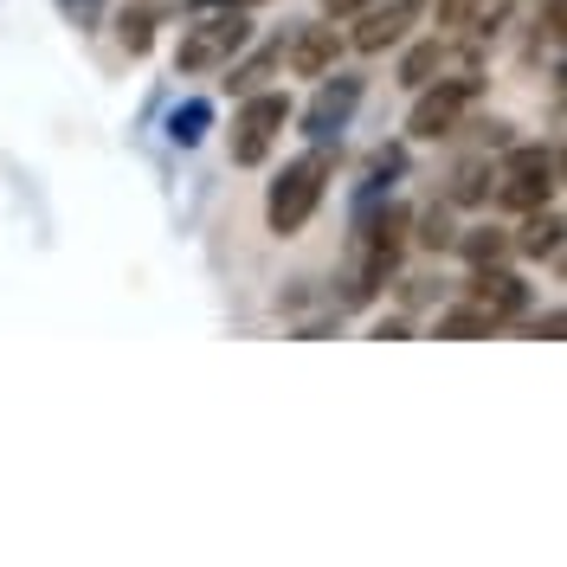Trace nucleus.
<instances>
[{
    "label": "nucleus",
    "mask_w": 567,
    "mask_h": 567,
    "mask_svg": "<svg viewBox=\"0 0 567 567\" xmlns=\"http://www.w3.org/2000/svg\"><path fill=\"white\" fill-rule=\"evenodd\" d=\"M342 52H349V39L336 33V27H322V20L297 27V33L278 45V59L290 65V78H329V71L342 65Z\"/></svg>",
    "instance_id": "8"
},
{
    "label": "nucleus",
    "mask_w": 567,
    "mask_h": 567,
    "mask_svg": "<svg viewBox=\"0 0 567 567\" xmlns=\"http://www.w3.org/2000/svg\"><path fill=\"white\" fill-rule=\"evenodd\" d=\"M523 219H529V226L509 233V251H523V258H561V213L535 207V213H523Z\"/></svg>",
    "instance_id": "13"
},
{
    "label": "nucleus",
    "mask_w": 567,
    "mask_h": 567,
    "mask_svg": "<svg viewBox=\"0 0 567 567\" xmlns=\"http://www.w3.org/2000/svg\"><path fill=\"white\" fill-rule=\"evenodd\" d=\"M452 71H477V65H471V52H458L452 39H420V45L400 59V84L425 91L432 78H452Z\"/></svg>",
    "instance_id": "11"
},
{
    "label": "nucleus",
    "mask_w": 567,
    "mask_h": 567,
    "mask_svg": "<svg viewBox=\"0 0 567 567\" xmlns=\"http://www.w3.org/2000/svg\"><path fill=\"white\" fill-rule=\"evenodd\" d=\"M464 303L484 310V317L503 329V322H516L523 310H529V284L516 278V271H503V265H477L471 284H464Z\"/></svg>",
    "instance_id": "7"
},
{
    "label": "nucleus",
    "mask_w": 567,
    "mask_h": 567,
    "mask_svg": "<svg viewBox=\"0 0 567 567\" xmlns=\"http://www.w3.org/2000/svg\"><path fill=\"white\" fill-rule=\"evenodd\" d=\"M59 13H65L78 33H91V27L104 20V0H59Z\"/></svg>",
    "instance_id": "21"
},
{
    "label": "nucleus",
    "mask_w": 567,
    "mask_h": 567,
    "mask_svg": "<svg viewBox=\"0 0 567 567\" xmlns=\"http://www.w3.org/2000/svg\"><path fill=\"white\" fill-rule=\"evenodd\" d=\"M207 123H213V104H200V97H194V104H181L175 116H168V136H175L181 148H194V142L207 136Z\"/></svg>",
    "instance_id": "17"
},
{
    "label": "nucleus",
    "mask_w": 567,
    "mask_h": 567,
    "mask_svg": "<svg viewBox=\"0 0 567 567\" xmlns=\"http://www.w3.org/2000/svg\"><path fill=\"white\" fill-rule=\"evenodd\" d=\"M226 71H233L226 84H233L239 97H251V91H265V78H271V71H284V59H278V45H265L258 59H246V65H226Z\"/></svg>",
    "instance_id": "16"
},
{
    "label": "nucleus",
    "mask_w": 567,
    "mask_h": 567,
    "mask_svg": "<svg viewBox=\"0 0 567 567\" xmlns=\"http://www.w3.org/2000/svg\"><path fill=\"white\" fill-rule=\"evenodd\" d=\"M361 91H368V84H361L354 71H329V78H322V91H317V104L303 110V136H310V142H329V136H336V130L354 116Z\"/></svg>",
    "instance_id": "10"
},
{
    "label": "nucleus",
    "mask_w": 567,
    "mask_h": 567,
    "mask_svg": "<svg viewBox=\"0 0 567 567\" xmlns=\"http://www.w3.org/2000/svg\"><path fill=\"white\" fill-rule=\"evenodd\" d=\"M226 7H246V13H251V7H258V0H226Z\"/></svg>",
    "instance_id": "23"
},
{
    "label": "nucleus",
    "mask_w": 567,
    "mask_h": 567,
    "mask_svg": "<svg viewBox=\"0 0 567 567\" xmlns=\"http://www.w3.org/2000/svg\"><path fill=\"white\" fill-rule=\"evenodd\" d=\"M477 71H452V78H432L420 91V104L406 116V136L413 142H439V136H458V123L477 110Z\"/></svg>",
    "instance_id": "5"
},
{
    "label": "nucleus",
    "mask_w": 567,
    "mask_h": 567,
    "mask_svg": "<svg viewBox=\"0 0 567 567\" xmlns=\"http://www.w3.org/2000/svg\"><path fill=\"white\" fill-rule=\"evenodd\" d=\"M251 45V20L246 7H219V13H207V20H194L187 33H181L175 45V65L187 71V78H207V71H226L239 52Z\"/></svg>",
    "instance_id": "4"
},
{
    "label": "nucleus",
    "mask_w": 567,
    "mask_h": 567,
    "mask_svg": "<svg viewBox=\"0 0 567 567\" xmlns=\"http://www.w3.org/2000/svg\"><path fill=\"white\" fill-rule=\"evenodd\" d=\"M439 336H496V322L484 317V310H471V303H464V310H445V317H439Z\"/></svg>",
    "instance_id": "19"
},
{
    "label": "nucleus",
    "mask_w": 567,
    "mask_h": 567,
    "mask_svg": "<svg viewBox=\"0 0 567 567\" xmlns=\"http://www.w3.org/2000/svg\"><path fill=\"white\" fill-rule=\"evenodd\" d=\"M452 246H458L471 265H503V258H509V233H503V226H471Z\"/></svg>",
    "instance_id": "15"
},
{
    "label": "nucleus",
    "mask_w": 567,
    "mask_h": 567,
    "mask_svg": "<svg viewBox=\"0 0 567 567\" xmlns=\"http://www.w3.org/2000/svg\"><path fill=\"white\" fill-rule=\"evenodd\" d=\"M413 226H420L413 239H420L425 251H452V239H458V233H452V207H425Z\"/></svg>",
    "instance_id": "18"
},
{
    "label": "nucleus",
    "mask_w": 567,
    "mask_h": 567,
    "mask_svg": "<svg viewBox=\"0 0 567 567\" xmlns=\"http://www.w3.org/2000/svg\"><path fill=\"white\" fill-rule=\"evenodd\" d=\"M406 246H413V213L400 207V200L368 207L361 213V226L349 233V251H342V278H336L342 290H336V303H349V310L374 303V290L400 271Z\"/></svg>",
    "instance_id": "1"
},
{
    "label": "nucleus",
    "mask_w": 567,
    "mask_h": 567,
    "mask_svg": "<svg viewBox=\"0 0 567 567\" xmlns=\"http://www.w3.org/2000/svg\"><path fill=\"white\" fill-rule=\"evenodd\" d=\"M329 175H336V155H329V148L297 155V162L271 181V194H265V226H271L278 239H297V233L317 219L322 194H329Z\"/></svg>",
    "instance_id": "2"
},
{
    "label": "nucleus",
    "mask_w": 567,
    "mask_h": 567,
    "mask_svg": "<svg viewBox=\"0 0 567 567\" xmlns=\"http://www.w3.org/2000/svg\"><path fill=\"white\" fill-rule=\"evenodd\" d=\"M491 162H464L458 175H452V187H445V207H477V200H491Z\"/></svg>",
    "instance_id": "14"
},
{
    "label": "nucleus",
    "mask_w": 567,
    "mask_h": 567,
    "mask_svg": "<svg viewBox=\"0 0 567 567\" xmlns=\"http://www.w3.org/2000/svg\"><path fill=\"white\" fill-rule=\"evenodd\" d=\"M155 20H162V7H130V13H123V45H130V52H148Z\"/></svg>",
    "instance_id": "20"
},
{
    "label": "nucleus",
    "mask_w": 567,
    "mask_h": 567,
    "mask_svg": "<svg viewBox=\"0 0 567 567\" xmlns=\"http://www.w3.org/2000/svg\"><path fill=\"white\" fill-rule=\"evenodd\" d=\"M368 0H322V13H336V20H349V13H361Z\"/></svg>",
    "instance_id": "22"
},
{
    "label": "nucleus",
    "mask_w": 567,
    "mask_h": 567,
    "mask_svg": "<svg viewBox=\"0 0 567 567\" xmlns=\"http://www.w3.org/2000/svg\"><path fill=\"white\" fill-rule=\"evenodd\" d=\"M509 13V0H439V27L458 39H491Z\"/></svg>",
    "instance_id": "12"
},
{
    "label": "nucleus",
    "mask_w": 567,
    "mask_h": 567,
    "mask_svg": "<svg viewBox=\"0 0 567 567\" xmlns=\"http://www.w3.org/2000/svg\"><path fill=\"white\" fill-rule=\"evenodd\" d=\"M496 187H491V200L503 213H535V207H548L555 200V187H561V148L548 142H529V148H503V162H496Z\"/></svg>",
    "instance_id": "3"
},
{
    "label": "nucleus",
    "mask_w": 567,
    "mask_h": 567,
    "mask_svg": "<svg viewBox=\"0 0 567 567\" xmlns=\"http://www.w3.org/2000/svg\"><path fill=\"white\" fill-rule=\"evenodd\" d=\"M284 123H290V97L284 91H251L239 104V116H233V162L258 168L271 155V142L284 136Z\"/></svg>",
    "instance_id": "6"
},
{
    "label": "nucleus",
    "mask_w": 567,
    "mask_h": 567,
    "mask_svg": "<svg viewBox=\"0 0 567 567\" xmlns=\"http://www.w3.org/2000/svg\"><path fill=\"white\" fill-rule=\"evenodd\" d=\"M420 13H425V0H368L349 45L354 52H388V45H400V39L420 27Z\"/></svg>",
    "instance_id": "9"
}]
</instances>
